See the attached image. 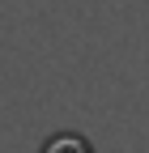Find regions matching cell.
<instances>
[{"label":"cell","instance_id":"obj_1","mask_svg":"<svg viewBox=\"0 0 149 153\" xmlns=\"http://www.w3.org/2000/svg\"><path fill=\"white\" fill-rule=\"evenodd\" d=\"M39 153H94V145H89V136H81V132H55V136L43 140Z\"/></svg>","mask_w":149,"mask_h":153}]
</instances>
